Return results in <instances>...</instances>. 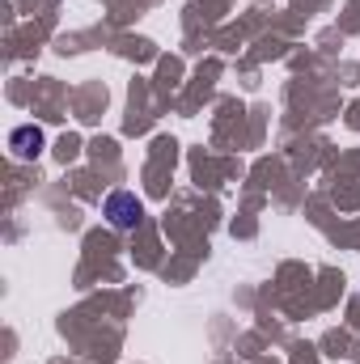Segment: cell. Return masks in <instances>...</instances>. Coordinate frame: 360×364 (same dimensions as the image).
<instances>
[{"instance_id": "cell-1", "label": "cell", "mask_w": 360, "mask_h": 364, "mask_svg": "<svg viewBox=\"0 0 360 364\" xmlns=\"http://www.w3.org/2000/svg\"><path fill=\"white\" fill-rule=\"evenodd\" d=\"M106 220L115 229H136L144 220V203L132 191H115V195H106Z\"/></svg>"}, {"instance_id": "cell-2", "label": "cell", "mask_w": 360, "mask_h": 364, "mask_svg": "<svg viewBox=\"0 0 360 364\" xmlns=\"http://www.w3.org/2000/svg\"><path fill=\"white\" fill-rule=\"evenodd\" d=\"M9 149H13L17 157H38V153H43V132H38V127H17V132L9 136Z\"/></svg>"}]
</instances>
